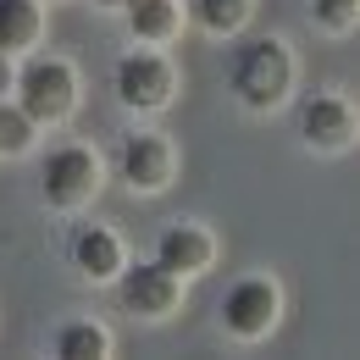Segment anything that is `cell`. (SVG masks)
<instances>
[{
  "label": "cell",
  "instance_id": "cell-1",
  "mask_svg": "<svg viewBox=\"0 0 360 360\" xmlns=\"http://www.w3.org/2000/svg\"><path fill=\"white\" fill-rule=\"evenodd\" d=\"M233 89L244 105H277L283 89H288V56L277 39H255V45L238 50L233 61Z\"/></svg>",
  "mask_w": 360,
  "mask_h": 360
},
{
  "label": "cell",
  "instance_id": "cell-2",
  "mask_svg": "<svg viewBox=\"0 0 360 360\" xmlns=\"http://www.w3.org/2000/svg\"><path fill=\"white\" fill-rule=\"evenodd\" d=\"M17 94H22V111L28 122H56L72 111V67L67 61H28L22 78H17Z\"/></svg>",
  "mask_w": 360,
  "mask_h": 360
},
{
  "label": "cell",
  "instance_id": "cell-3",
  "mask_svg": "<svg viewBox=\"0 0 360 360\" xmlns=\"http://www.w3.org/2000/svg\"><path fill=\"white\" fill-rule=\"evenodd\" d=\"M117 94H122L134 111H155V105H167V94H172V67H167L161 56H150V50H134V56L117 61Z\"/></svg>",
  "mask_w": 360,
  "mask_h": 360
},
{
  "label": "cell",
  "instance_id": "cell-4",
  "mask_svg": "<svg viewBox=\"0 0 360 360\" xmlns=\"http://www.w3.org/2000/svg\"><path fill=\"white\" fill-rule=\"evenodd\" d=\"M45 200L50 205H78V200H89L94 183H100V167H94L89 150H78V144H67V150H56L45 155Z\"/></svg>",
  "mask_w": 360,
  "mask_h": 360
},
{
  "label": "cell",
  "instance_id": "cell-5",
  "mask_svg": "<svg viewBox=\"0 0 360 360\" xmlns=\"http://www.w3.org/2000/svg\"><path fill=\"white\" fill-rule=\"evenodd\" d=\"M222 321L238 333V338L266 333L271 321H277V288H271L266 277H244V283H233V294H227V305H222Z\"/></svg>",
  "mask_w": 360,
  "mask_h": 360
},
{
  "label": "cell",
  "instance_id": "cell-6",
  "mask_svg": "<svg viewBox=\"0 0 360 360\" xmlns=\"http://www.w3.org/2000/svg\"><path fill=\"white\" fill-rule=\"evenodd\" d=\"M122 305L134 316H167L178 305V271L155 266H128L122 271Z\"/></svg>",
  "mask_w": 360,
  "mask_h": 360
},
{
  "label": "cell",
  "instance_id": "cell-7",
  "mask_svg": "<svg viewBox=\"0 0 360 360\" xmlns=\"http://www.w3.org/2000/svg\"><path fill=\"white\" fill-rule=\"evenodd\" d=\"M122 172H128L134 188H161V183L172 178V150H167L161 139L139 134V139L122 144Z\"/></svg>",
  "mask_w": 360,
  "mask_h": 360
},
{
  "label": "cell",
  "instance_id": "cell-8",
  "mask_svg": "<svg viewBox=\"0 0 360 360\" xmlns=\"http://www.w3.org/2000/svg\"><path fill=\"white\" fill-rule=\"evenodd\" d=\"M167 271H178V277H188V271H205L211 266V238L200 233V227H167L161 233V255H155Z\"/></svg>",
  "mask_w": 360,
  "mask_h": 360
},
{
  "label": "cell",
  "instance_id": "cell-9",
  "mask_svg": "<svg viewBox=\"0 0 360 360\" xmlns=\"http://www.w3.org/2000/svg\"><path fill=\"white\" fill-rule=\"evenodd\" d=\"M300 128H305L311 144L338 150V144L349 139V105H344V100H333V94H321V100H311V105L300 111Z\"/></svg>",
  "mask_w": 360,
  "mask_h": 360
},
{
  "label": "cell",
  "instance_id": "cell-10",
  "mask_svg": "<svg viewBox=\"0 0 360 360\" xmlns=\"http://www.w3.org/2000/svg\"><path fill=\"white\" fill-rule=\"evenodd\" d=\"M72 261H78L84 277H117L122 250H117V238H111L105 227H84V233L72 238Z\"/></svg>",
  "mask_w": 360,
  "mask_h": 360
},
{
  "label": "cell",
  "instance_id": "cell-11",
  "mask_svg": "<svg viewBox=\"0 0 360 360\" xmlns=\"http://www.w3.org/2000/svg\"><path fill=\"white\" fill-rule=\"evenodd\" d=\"M39 34V6L34 0H0V50H22Z\"/></svg>",
  "mask_w": 360,
  "mask_h": 360
},
{
  "label": "cell",
  "instance_id": "cell-12",
  "mask_svg": "<svg viewBox=\"0 0 360 360\" xmlns=\"http://www.w3.org/2000/svg\"><path fill=\"white\" fill-rule=\"evenodd\" d=\"M128 22H134V34H144V39H167L178 28V6L172 0H134L128 6Z\"/></svg>",
  "mask_w": 360,
  "mask_h": 360
},
{
  "label": "cell",
  "instance_id": "cell-13",
  "mask_svg": "<svg viewBox=\"0 0 360 360\" xmlns=\"http://www.w3.org/2000/svg\"><path fill=\"white\" fill-rule=\"evenodd\" d=\"M56 355H61V360H100V355H105V333H100L94 321H72V327H61Z\"/></svg>",
  "mask_w": 360,
  "mask_h": 360
},
{
  "label": "cell",
  "instance_id": "cell-14",
  "mask_svg": "<svg viewBox=\"0 0 360 360\" xmlns=\"http://www.w3.org/2000/svg\"><path fill=\"white\" fill-rule=\"evenodd\" d=\"M244 11H250V0H194V17H200L211 34H233V28L244 22Z\"/></svg>",
  "mask_w": 360,
  "mask_h": 360
},
{
  "label": "cell",
  "instance_id": "cell-15",
  "mask_svg": "<svg viewBox=\"0 0 360 360\" xmlns=\"http://www.w3.org/2000/svg\"><path fill=\"white\" fill-rule=\"evenodd\" d=\"M28 134H34L28 111H22V105H0V155H17V150H28Z\"/></svg>",
  "mask_w": 360,
  "mask_h": 360
},
{
  "label": "cell",
  "instance_id": "cell-16",
  "mask_svg": "<svg viewBox=\"0 0 360 360\" xmlns=\"http://www.w3.org/2000/svg\"><path fill=\"white\" fill-rule=\"evenodd\" d=\"M355 6L360 0H316V17H321L327 28H349V22H355Z\"/></svg>",
  "mask_w": 360,
  "mask_h": 360
},
{
  "label": "cell",
  "instance_id": "cell-17",
  "mask_svg": "<svg viewBox=\"0 0 360 360\" xmlns=\"http://www.w3.org/2000/svg\"><path fill=\"white\" fill-rule=\"evenodd\" d=\"M0 89H11V67H6V50H0Z\"/></svg>",
  "mask_w": 360,
  "mask_h": 360
},
{
  "label": "cell",
  "instance_id": "cell-18",
  "mask_svg": "<svg viewBox=\"0 0 360 360\" xmlns=\"http://www.w3.org/2000/svg\"><path fill=\"white\" fill-rule=\"evenodd\" d=\"M100 6H134V0H100Z\"/></svg>",
  "mask_w": 360,
  "mask_h": 360
}]
</instances>
